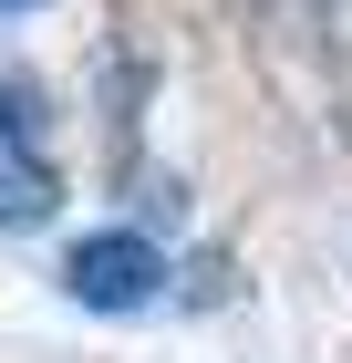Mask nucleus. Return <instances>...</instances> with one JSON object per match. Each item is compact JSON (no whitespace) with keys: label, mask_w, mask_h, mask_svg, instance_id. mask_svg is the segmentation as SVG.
I'll return each instance as SVG.
<instances>
[{"label":"nucleus","mask_w":352,"mask_h":363,"mask_svg":"<svg viewBox=\"0 0 352 363\" xmlns=\"http://www.w3.org/2000/svg\"><path fill=\"white\" fill-rule=\"evenodd\" d=\"M52 167H42V156H0V228H42L52 218Z\"/></svg>","instance_id":"2"},{"label":"nucleus","mask_w":352,"mask_h":363,"mask_svg":"<svg viewBox=\"0 0 352 363\" xmlns=\"http://www.w3.org/2000/svg\"><path fill=\"white\" fill-rule=\"evenodd\" d=\"M156 280H166V259H156L145 228H93V239L62 259V291H73L83 311H145Z\"/></svg>","instance_id":"1"},{"label":"nucleus","mask_w":352,"mask_h":363,"mask_svg":"<svg viewBox=\"0 0 352 363\" xmlns=\"http://www.w3.org/2000/svg\"><path fill=\"white\" fill-rule=\"evenodd\" d=\"M0 11H31V0H0Z\"/></svg>","instance_id":"4"},{"label":"nucleus","mask_w":352,"mask_h":363,"mask_svg":"<svg viewBox=\"0 0 352 363\" xmlns=\"http://www.w3.org/2000/svg\"><path fill=\"white\" fill-rule=\"evenodd\" d=\"M21 125H31V94L11 84V94H0V135H21Z\"/></svg>","instance_id":"3"}]
</instances>
